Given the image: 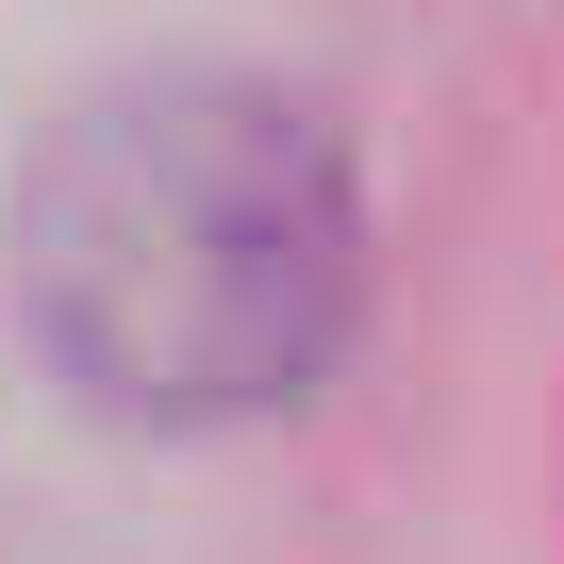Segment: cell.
<instances>
[{
	"label": "cell",
	"instance_id": "cell-1",
	"mask_svg": "<svg viewBox=\"0 0 564 564\" xmlns=\"http://www.w3.org/2000/svg\"><path fill=\"white\" fill-rule=\"evenodd\" d=\"M18 316L117 432H249L316 399L366 316V183L316 100L150 67L18 183Z\"/></svg>",
	"mask_w": 564,
	"mask_h": 564
}]
</instances>
